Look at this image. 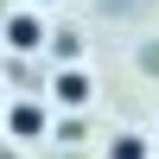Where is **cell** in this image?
<instances>
[{
    "mask_svg": "<svg viewBox=\"0 0 159 159\" xmlns=\"http://www.w3.org/2000/svg\"><path fill=\"white\" fill-rule=\"evenodd\" d=\"M45 45H51V57H57V70H76V57H83V38L76 32H51Z\"/></svg>",
    "mask_w": 159,
    "mask_h": 159,
    "instance_id": "obj_4",
    "label": "cell"
},
{
    "mask_svg": "<svg viewBox=\"0 0 159 159\" xmlns=\"http://www.w3.org/2000/svg\"><path fill=\"white\" fill-rule=\"evenodd\" d=\"M51 96H57L64 102V108H89V96H96V83H89V70H83V64H76V70H57V76H51Z\"/></svg>",
    "mask_w": 159,
    "mask_h": 159,
    "instance_id": "obj_1",
    "label": "cell"
},
{
    "mask_svg": "<svg viewBox=\"0 0 159 159\" xmlns=\"http://www.w3.org/2000/svg\"><path fill=\"white\" fill-rule=\"evenodd\" d=\"M108 159H153V140H140V134H115V140H108Z\"/></svg>",
    "mask_w": 159,
    "mask_h": 159,
    "instance_id": "obj_5",
    "label": "cell"
},
{
    "mask_svg": "<svg viewBox=\"0 0 159 159\" xmlns=\"http://www.w3.org/2000/svg\"><path fill=\"white\" fill-rule=\"evenodd\" d=\"M45 127H51V115L38 102H7V134L13 140H45Z\"/></svg>",
    "mask_w": 159,
    "mask_h": 159,
    "instance_id": "obj_3",
    "label": "cell"
},
{
    "mask_svg": "<svg viewBox=\"0 0 159 159\" xmlns=\"http://www.w3.org/2000/svg\"><path fill=\"white\" fill-rule=\"evenodd\" d=\"M32 7H45V0H32Z\"/></svg>",
    "mask_w": 159,
    "mask_h": 159,
    "instance_id": "obj_7",
    "label": "cell"
},
{
    "mask_svg": "<svg viewBox=\"0 0 159 159\" xmlns=\"http://www.w3.org/2000/svg\"><path fill=\"white\" fill-rule=\"evenodd\" d=\"M0 38H7V45L13 51H38V45H45V19H38V13H7V25H0Z\"/></svg>",
    "mask_w": 159,
    "mask_h": 159,
    "instance_id": "obj_2",
    "label": "cell"
},
{
    "mask_svg": "<svg viewBox=\"0 0 159 159\" xmlns=\"http://www.w3.org/2000/svg\"><path fill=\"white\" fill-rule=\"evenodd\" d=\"M0 159H19V153H7V147H0Z\"/></svg>",
    "mask_w": 159,
    "mask_h": 159,
    "instance_id": "obj_6",
    "label": "cell"
}]
</instances>
